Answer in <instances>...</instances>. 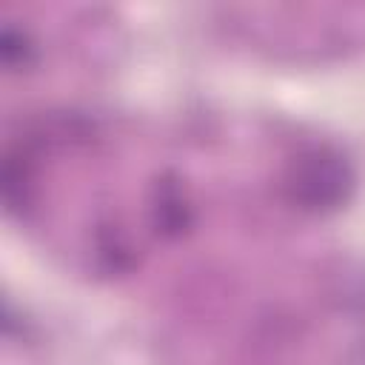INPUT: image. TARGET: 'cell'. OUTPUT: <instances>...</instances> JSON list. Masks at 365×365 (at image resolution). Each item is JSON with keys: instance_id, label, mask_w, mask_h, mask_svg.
Returning <instances> with one entry per match:
<instances>
[{"instance_id": "obj_1", "label": "cell", "mask_w": 365, "mask_h": 365, "mask_svg": "<svg viewBox=\"0 0 365 365\" xmlns=\"http://www.w3.org/2000/svg\"><path fill=\"white\" fill-rule=\"evenodd\" d=\"M354 191V171L348 160L334 148H308L285 171V194L288 200L314 214L334 211L348 202Z\"/></svg>"}]
</instances>
